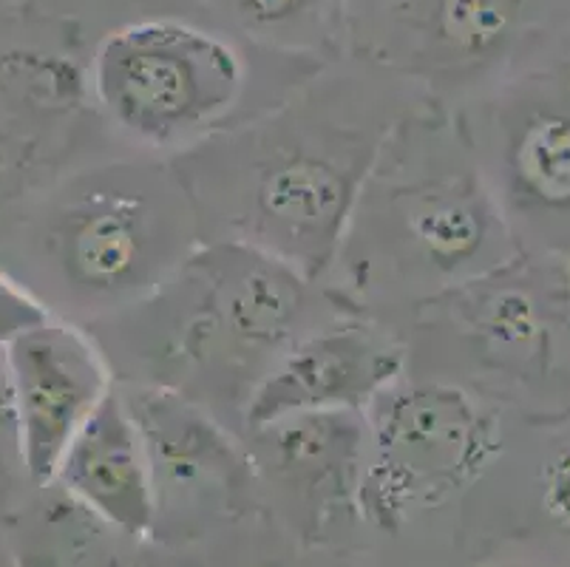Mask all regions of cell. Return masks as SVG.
Segmentation results:
<instances>
[{
  "label": "cell",
  "mask_w": 570,
  "mask_h": 567,
  "mask_svg": "<svg viewBox=\"0 0 570 567\" xmlns=\"http://www.w3.org/2000/svg\"><path fill=\"white\" fill-rule=\"evenodd\" d=\"M242 440L264 514L289 556H366L357 506L364 412L284 414L245 429Z\"/></svg>",
  "instance_id": "ba28073f"
},
{
  "label": "cell",
  "mask_w": 570,
  "mask_h": 567,
  "mask_svg": "<svg viewBox=\"0 0 570 567\" xmlns=\"http://www.w3.org/2000/svg\"><path fill=\"white\" fill-rule=\"evenodd\" d=\"M202 244L163 156L108 150L66 170L0 236V270L51 319L88 326L137 304Z\"/></svg>",
  "instance_id": "277c9868"
},
{
  "label": "cell",
  "mask_w": 570,
  "mask_h": 567,
  "mask_svg": "<svg viewBox=\"0 0 570 567\" xmlns=\"http://www.w3.org/2000/svg\"><path fill=\"white\" fill-rule=\"evenodd\" d=\"M341 312L350 310L321 281L282 258L202 242L151 295L86 330L114 383L183 394L242 434L269 369Z\"/></svg>",
  "instance_id": "7a4b0ae2"
},
{
  "label": "cell",
  "mask_w": 570,
  "mask_h": 567,
  "mask_svg": "<svg viewBox=\"0 0 570 567\" xmlns=\"http://www.w3.org/2000/svg\"><path fill=\"white\" fill-rule=\"evenodd\" d=\"M406 372V332L389 321L341 312L295 343L253 394L245 429L321 409L364 412ZM242 429V431H245Z\"/></svg>",
  "instance_id": "30bf717a"
},
{
  "label": "cell",
  "mask_w": 570,
  "mask_h": 567,
  "mask_svg": "<svg viewBox=\"0 0 570 567\" xmlns=\"http://www.w3.org/2000/svg\"><path fill=\"white\" fill-rule=\"evenodd\" d=\"M420 100L406 77L344 51L264 114L170 159L202 242L250 244L321 281L383 139Z\"/></svg>",
  "instance_id": "6da1fadb"
},
{
  "label": "cell",
  "mask_w": 570,
  "mask_h": 567,
  "mask_svg": "<svg viewBox=\"0 0 570 567\" xmlns=\"http://www.w3.org/2000/svg\"><path fill=\"white\" fill-rule=\"evenodd\" d=\"M117 389L151 468V554L289 556L264 514L242 434L183 394L134 383Z\"/></svg>",
  "instance_id": "52a82bcc"
},
{
  "label": "cell",
  "mask_w": 570,
  "mask_h": 567,
  "mask_svg": "<svg viewBox=\"0 0 570 567\" xmlns=\"http://www.w3.org/2000/svg\"><path fill=\"white\" fill-rule=\"evenodd\" d=\"M43 319H49V312L0 270V346Z\"/></svg>",
  "instance_id": "4fadbf2b"
},
{
  "label": "cell",
  "mask_w": 570,
  "mask_h": 567,
  "mask_svg": "<svg viewBox=\"0 0 570 567\" xmlns=\"http://www.w3.org/2000/svg\"><path fill=\"white\" fill-rule=\"evenodd\" d=\"M505 222L449 106L420 100L383 139L324 284L406 330L420 306L502 267Z\"/></svg>",
  "instance_id": "3957f363"
},
{
  "label": "cell",
  "mask_w": 570,
  "mask_h": 567,
  "mask_svg": "<svg viewBox=\"0 0 570 567\" xmlns=\"http://www.w3.org/2000/svg\"><path fill=\"white\" fill-rule=\"evenodd\" d=\"M20 460L32 488L55 477L66 449L114 389V374L86 326L43 319L3 346Z\"/></svg>",
  "instance_id": "9c48e42d"
},
{
  "label": "cell",
  "mask_w": 570,
  "mask_h": 567,
  "mask_svg": "<svg viewBox=\"0 0 570 567\" xmlns=\"http://www.w3.org/2000/svg\"><path fill=\"white\" fill-rule=\"evenodd\" d=\"M366 556H454L460 508L502 446L500 414L454 383L403 372L364 409Z\"/></svg>",
  "instance_id": "8992f818"
},
{
  "label": "cell",
  "mask_w": 570,
  "mask_h": 567,
  "mask_svg": "<svg viewBox=\"0 0 570 567\" xmlns=\"http://www.w3.org/2000/svg\"><path fill=\"white\" fill-rule=\"evenodd\" d=\"M49 482L151 556V468L117 383L80 426Z\"/></svg>",
  "instance_id": "8fae6325"
},
{
  "label": "cell",
  "mask_w": 570,
  "mask_h": 567,
  "mask_svg": "<svg viewBox=\"0 0 570 567\" xmlns=\"http://www.w3.org/2000/svg\"><path fill=\"white\" fill-rule=\"evenodd\" d=\"M205 23L247 43L295 57L333 60L350 51L346 0H196Z\"/></svg>",
  "instance_id": "7c38bea8"
},
{
  "label": "cell",
  "mask_w": 570,
  "mask_h": 567,
  "mask_svg": "<svg viewBox=\"0 0 570 567\" xmlns=\"http://www.w3.org/2000/svg\"><path fill=\"white\" fill-rule=\"evenodd\" d=\"M326 60L247 43L205 20H122L86 55V88L111 143L176 159L258 117Z\"/></svg>",
  "instance_id": "5b68a950"
}]
</instances>
